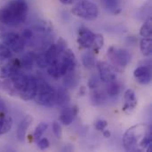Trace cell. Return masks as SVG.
<instances>
[{
    "instance_id": "obj_1",
    "label": "cell",
    "mask_w": 152,
    "mask_h": 152,
    "mask_svg": "<svg viewBox=\"0 0 152 152\" xmlns=\"http://www.w3.org/2000/svg\"><path fill=\"white\" fill-rule=\"evenodd\" d=\"M28 13L26 0H10L0 9V23L15 27L23 23Z\"/></svg>"
},
{
    "instance_id": "obj_2",
    "label": "cell",
    "mask_w": 152,
    "mask_h": 152,
    "mask_svg": "<svg viewBox=\"0 0 152 152\" xmlns=\"http://www.w3.org/2000/svg\"><path fill=\"white\" fill-rule=\"evenodd\" d=\"M148 128L144 124H138L133 126L126 130L123 136V145L127 151H142L140 142Z\"/></svg>"
},
{
    "instance_id": "obj_3",
    "label": "cell",
    "mask_w": 152,
    "mask_h": 152,
    "mask_svg": "<svg viewBox=\"0 0 152 152\" xmlns=\"http://www.w3.org/2000/svg\"><path fill=\"white\" fill-rule=\"evenodd\" d=\"M34 100L38 105L52 108L56 103V90L47 82L37 80V91Z\"/></svg>"
},
{
    "instance_id": "obj_4",
    "label": "cell",
    "mask_w": 152,
    "mask_h": 152,
    "mask_svg": "<svg viewBox=\"0 0 152 152\" xmlns=\"http://www.w3.org/2000/svg\"><path fill=\"white\" fill-rule=\"evenodd\" d=\"M71 12L86 20H94L99 15V8L90 0H78L71 9Z\"/></svg>"
},
{
    "instance_id": "obj_5",
    "label": "cell",
    "mask_w": 152,
    "mask_h": 152,
    "mask_svg": "<svg viewBox=\"0 0 152 152\" xmlns=\"http://www.w3.org/2000/svg\"><path fill=\"white\" fill-rule=\"evenodd\" d=\"M107 55L113 64V67H117L118 69L126 67L132 60V55L127 50L115 46H111L108 49Z\"/></svg>"
},
{
    "instance_id": "obj_6",
    "label": "cell",
    "mask_w": 152,
    "mask_h": 152,
    "mask_svg": "<svg viewBox=\"0 0 152 152\" xmlns=\"http://www.w3.org/2000/svg\"><path fill=\"white\" fill-rule=\"evenodd\" d=\"M97 69L99 73V78L105 84H109L117 78L116 69L107 61H98Z\"/></svg>"
},
{
    "instance_id": "obj_7",
    "label": "cell",
    "mask_w": 152,
    "mask_h": 152,
    "mask_svg": "<svg viewBox=\"0 0 152 152\" xmlns=\"http://www.w3.org/2000/svg\"><path fill=\"white\" fill-rule=\"evenodd\" d=\"M37 79L33 76L27 75L26 85L19 94L20 98L25 102L33 100L37 94Z\"/></svg>"
},
{
    "instance_id": "obj_8",
    "label": "cell",
    "mask_w": 152,
    "mask_h": 152,
    "mask_svg": "<svg viewBox=\"0 0 152 152\" xmlns=\"http://www.w3.org/2000/svg\"><path fill=\"white\" fill-rule=\"evenodd\" d=\"M94 33L90 30L87 28H80L78 29V34H77V42L78 45L81 48H90L93 45L94 43Z\"/></svg>"
},
{
    "instance_id": "obj_9",
    "label": "cell",
    "mask_w": 152,
    "mask_h": 152,
    "mask_svg": "<svg viewBox=\"0 0 152 152\" xmlns=\"http://www.w3.org/2000/svg\"><path fill=\"white\" fill-rule=\"evenodd\" d=\"M134 77L141 85H148L151 82V69L150 65H143L136 68L134 71Z\"/></svg>"
},
{
    "instance_id": "obj_10",
    "label": "cell",
    "mask_w": 152,
    "mask_h": 152,
    "mask_svg": "<svg viewBox=\"0 0 152 152\" xmlns=\"http://www.w3.org/2000/svg\"><path fill=\"white\" fill-rule=\"evenodd\" d=\"M124 101L125 102L122 107V110L126 114H131L138 104L135 92L132 89H127L124 94Z\"/></svg>"
},
{
    "instance_id": "obj_11",
    "label": "cell",
    "mask_w": 152,
    "mask_h": 152,
    "mask_svg": "<svg viewBox=\"0 0 152 152\" xmlns=\"http://www.w3.org/2000/svg\"><path fill=\"white\" fill-rule=\"evenodd\" d=\"M78 113V107L74 105L72 107H64L61 112L59 120L64 126H69L73 123L75 118Z\"/></svg>"
},
{
    "instance_id": "obj_12",
    "label": "cell",
    "mask_w": 152,
    "mask_h": 152,
    "mask_svg": "<svg viewBox=\"0 0 152 152\" xmlns=\"http://www.w3.org/2000/svg\"><path fill=\"white\" fill-rule=\"evenodd\" d=\"M47 72L53 78L59 79L66 75L68 69L65 65L60 61V59H58L57 61L50 63L47 66Z\"/></svg>"
},
{
    "instance_id": "obj_13",
    "label": "cell",
    "mask_w": 152,
    "mask_h": 152,
    "mask_svg": "<svg viewBox=\"0 0 152 152\" xmlns=\"http://www.w3.org/2000/svg\"><path fill=\"white\" fill-rule=\"evenodd\" d=\"M59 59L65 65V67L68 69V72L76 69V68H77L76 56L69 48H67L66 50H64L61 53V54L59 56Z\"/></svg>"
},
{
    "instance_id": "obj_14",
    "label": "cell",
    "mask_w": 152,
    "mask_h": 152,
    "mask_svg": "<svg viewBox=\"0 0 152 152\" xmlns=\"http://www.w3.org/2000/svg\"><path fill=\"white\" fill-rule=\"evenodd\" d=\"M33 122V118L30 115H26L22 120L20 121V123L18 126L17 128V132H16V136L19 142H22L25 140L26 137V133L28 129V127L30 126V125Z\"/></svg>"
},
{
    "instance_id": "obj_15",
    "label": "cell",
    "mask_w": 152,
    "mask_h": 152,
    "mask_svg": "<svg viewBox=\"0 0 152 152\" xmlns=\"http://www.w3.org/2000/svg\"><path fill=\"white\" fill-rule=\"evenodd\" d=\"M70 102V94L66 87H59L56 90V103L55 105L64 108Z\"/></svg>"
},
{
    "instance_id": "obj_16",
    "label": "cell",
    "mask_w": 152,
    "mask_h": 152,
    "mask_svg": "<svg viewBox=\"0 0 152 152\" xmlns=\"http://www.w3.org/2000/svg\"><path fill=\"white\" fill-rule=\"evenodd\" d=\"M78 79H79V76H78V73H77V69L69 71L64 76L63 86L66 88L76 87L77 86V84H78Z\"/></svg>"
},
{
    "instance_id": "obj_17",
    "label": "cell",
    "mask_w": 152,
    "mask_h": 152,
    "mask_svg": "<svg viewBox=\"0 0 152 152\" xmlns=\"http://www.w3.org/2000/svg\"><path fill=\"white\" fill-rule=\"evenodd\" d=\"M19 37L20 35L15 32H4L0 34V44L10 48Z\"/></svg>"
},
{
    "instance_id": "obj_18",
    "label": "cell",
    "mask_w": 152,
    "mask_h": 152,
    "mask_svg": "<svg viewBox=\"0 0 152 152\" xmlns=\"http://www.w3.org/2000/svg\"><path fill=\"white\" fill-rule=\"evenodd\" d=\"M13 69H17L15 68L12 61H0V79H5L10 77Z\"/></svg>"
},
{
    "instance_id": "obj_19",
    "label": "cell",
    "mask_w": 152,
    "mask_h": 152,
    "mask_svg": "<svg viewBox=\"0 0 152 152\" xmlns=\"http://www.w3.org/2000/svg\"><path fill=\"white\" fill-rule=\"evenodd\" d=\"M35 30L38 33H41L44 36H47L53 31V25L51 22L44 20H40L35 24Z\"/></svg>"
},
{
    "instance_id": "obj_20",
    "label": "cell",
    "mask_w": 152,
    "mask_h": 152,
    "mask_svg": "<svg viewBox=\"0 0 152 152\" xmlns=\"http://www.w3.org/2000/svg\"><path fill=\"white\" fill-rule=\"evenodd\" d=\"M12 127V118L10 116H0V135L5 134L11 131Z\"/></svg>"
},
{
    "instance_id": "obj_21",
    "label": "cell",
    "mask_w": 152,
    "mask_h": 152,
    "mask_svg": "<svg viewBox=\"0 0 152 152\" xmlns=\"http://www.w3.org/2000/svg\"><path fill=\"white\" fill-rule=\"evenodd\" d=\"M35 61H36V54L33 52H28L25 53L20 60L22 69H24L25 70H31Z\"/></svg>"
},
{
    "instance_id": "obj_22",
    "label": "cell",
    "mask_w": 152,
    "mask_h": 152,
    "mask_svg": "<svg viewBox=\"0 0 152 152\" xmlns=\"http://www.w3.org/2000/svg\"><path fill=\"white\" fill-rule=\"evenodd\" d=\"M45 57H46V60H47V62H48V65L55 61H57L59 59V56L61 55V53L59 52L57 46L55 44H52L48 49L45 52Z\"/></svg>"
},
{
    "instance_id": "obj_23",
    "label": "cell",
    "mask_w": 152,
    "mask_h": 152,
    "mask_svg": "<svg viewBox=\"0 0 152 152\" xmlns=\"http://www.w3.org/2000/svg\"><path fill=\"white\" fill-rule=\"evenodd\" d=\"M140 50L144 56H150L152 53V38L142 37L140 41Z\"/></svg>"
},
{
    "instance_id": "obj_24",
    "label": "cell",
    "mask_w": 152,
    "mask_h": 152,
    "mask_svg": "<svg viewBox=\"0 0 152 152\" xmlns=\"http://www.w3.org/2000/svg\"><path fill=\"white\" fill-rule=\"evenodd\" d=\"M105 8L112 14H118L121 12L119 0H102Z\"/></svg>"
},
{
    "instance_id": "obj_25",
    "label": "cell",
    "mask_w": 152,
    "mask_h": 152,
    "mask_svg": "<svg viewBox=\"0 0 152 152\" xmlns=\"http://www.w3.org/2000/svg\"><path fill=\"white\" fill-rule=\"evenodd\" d=\"M93 90L94 91L92 92V94H91L92 104L94 105V106H99L106 100V95H105V94L103 92L98 90L97 88L93 89Z\"/></svg>"
},
{
    "instance_id": "obj_26",
    "label": "cell",
    "mask_w": 152,
    "mask_h": 152,
    "mask_svg": "<svg viewBox=\"0 0 152 152\" xmlns=\"http://www.w3.org/2000/svg\"><path fill=\"white\" fill-rule=\"evenodd\" d=\"M140 35L142 37H152V17L150 16L140 28Z\"/></svg>"
},
{
    "instance_id": "obj_27",
    "label": "cell",
    "mask_w": 152,
    "mask_h": 152,
    "mask_svg": "<svg viewBox=\"0 0 152 152\" xmlns=\"http://www.w3.org/2000/svg\"><path fill=\"white\" fill-rule=\"evenodd\" d=\"M120 93V85L116 81H112L108 84V86L106 88V94L110 97H115L118 95Z\"/></svg>"
},
{
    "instance_id": "obj_28",
    "label": "cell",
    "mask_w": 152,
    "mask_h": 152,
    "mask_svg": "<svg viewBox=\"0 0 152 152\" xmlns=\"http://www.w3.org/2000/svg\"><path fill=\"white\" fill-rule=\"evenodd\" d=\"M1 86L2 88L10 95H18V92L15 90V88L13 87L10 78H5L2 83H1Z\"/></svg>"
},
{
    "instance_id": "obj_29",
    "label": "cell",
    "mask_w": 152,
    "mask_h": 152,
    "mask_svg": "<svg viewBox=\"0 0 152 152\" xmlns=\"http://www.w3.org/2000/svg\"><path fill=\"white\" fill-rule=\"evenodd\" d=\"M104 45V37L102 34H95L94 35V43L93 45L94 46V51L97 53H99V51L103 47Z\"/></svg>"
},
{
    "instance_id": "obj_30",
    "label": "cell",
    "mask_w": 152,
    "mask_h": 152,
    "mask_svg": "<svg viewBox=\"0 0 152 152\" xmlns=\"http://www.w3.org/2000/svg\"><path fill=\"white\" fill-rule=\"evenodd\" d=\"M25 45H26L25 41H24L23 38L20 36V37H19V38L14 42V44L10 47V49H11L12 52L16 53H22V52L24 51V49H25Z\"/></svg>"
},
{
    "instance_id": "obj_31",
    "label": "cell",
    "mask_w": 152,
    "mask_h": 152,
    "mask_svg": "<svg viewBox=\"0 0 152 152\" xmlns=\"http://www.w3.org/2000/svg\"><path fill=\"white\" fill-rule=\"evenodd\" d=\"M47 127H48L47 123H45V122H41V123H39V124L37 125V126L36 127L35 132H34V134H33V136H34V140L37 141L38 139H40V138L43 136L44 133L46 131Z\"/></svg>"
},
{
    "instance_id": "obj_32",
    "label": "cell",
    "mask_w": 152,
    "mask_h": 152,
    "mask_svg": "<svg viewBox=\"0 0 152 152\" xmlns=\"http://www.w3.org/2000/svg\"><path fill=\"white\" fill-rule=\"evenodd\" d=\"M82 63L85 67L86 68H92L94 66L95 63V59L93 53H86L82 56Z\"/></svg>"
},
{
    "instance_id": "obj_33",
    "label": "cell",
    "mask_w": 152,
    "mask_h": 152,
    "mask_svg": "<svg viewBox=\"0 0 152 152\" xmlns=\"http://www.w3.org/2000/svg\"><path fill=\"white\" fill-rule=\"evenodd\" d=\"M152 143V132L151 129H148V131L146 132V134H144V136L142 137V139L141 140L140 142V148L141 150H145L150 144Z\"/></svg>"
},
{
    "instance_id": "obj_34",
    "label": "cell",
    "mask_w": 152,
    "mask_h": 152,
    "mask_svg": "<svg viewBox=\"0 0 152 152\" xmlns=\"http://www.w3.org/2000/svg\"><path fill=\"white\" fill-rule=\"evenodd\" d=\"M12 50L8 46L0 44V61H7L10 58H12Z\"/></svg>"
},
{
    "instance_id": "obj_35",
    "label": "cell",
    "mask_w": 152,
    "mask_h": 152,
    "mask_svg": "<svg viewBox=\"0 0 152 152\" xmlns=\"http://www.w3.org/2000/svg\"><path fill=\"white\" fill-rule=\"evenodd\" d=\"M36 62H37V67H39L40 69L47 68L48 62H47V60H46L45 53H40L38 55H36Z\"/></svg>"
},
{
    "instance_id": "obj_36",
    "label": "cell",
    "mask_w": 152,
    "mask_h": 152,
    "mask_svg": "<svg viewBox=\"0 0 152 152\" xmlns=\"http://www.w3.org/2000/svg\"><path fill=\"white\" fill-rule=\"evenodd\" d=\"M23 40L25 41V43H29V42H32L34 40V32L32 29L30 28H25L23 29L22 33H21V36H20Z\"/></svg>"
},
{
    "instance_id": "obj_37",
    "label": "cell",
    "mask_w": 152,
    "mask_h": 152,
    "mask_svg": "<svg viewBox=\"0 0 152 152\" xmlns=\"http://www.w3.org/2000/svg\"><path fill=\"white\" fill-rule=\"evenodd\" d=\"M52 127H53V132L55 137L58 138V139H61L62 137V129H61V126L60 123L54 121L53 123Z\"/></svg>"
},
{
    "instance_id": "obj_38",
    "label": "cell",
    "mask_w": 152,
    "mask_h": 152,
    "mask_svg": "<svg viewBox=\"0 0 152 152\" xmlns=\"http://www.w3.org/2000/svg\"><path fill=\"white\" fill-rule=\"evenodd\" d=\"M99 80H100V78L96 75L93 76L90 78V80L88 81V87L90 89H92V90L93 89H96L99 86Z\"/></svg>"
},
{
    "instance_id": "obj_39",
    "label": "cell",
    "mask_w": 152,
    "mask_h": 152,
    "mask_svg": "<svg viewBox=\"0 0 152 152\" xmlns=\"http://www.w3.org/2000/svg\"><path fill=\"white\" fill-rule=\"evenodd\" d=\"M37 141H38L37 142V146H38V148L41 151H45V150H46V149L49 148L50 142H49V141L46 138H40Z\"/></svg>"
},
{
    "instance_id": "obj_40",
    "label": "cell",
    "mask_w": 152,
    "mask_h": 152,
    "mask_svg": "<svg viewBox=\"0 0 152 152\" xmlns=\"http://www.w3.org/2000/svg\"><path fill=\"white\" fill-rule=\"evenodd\" d=\"M108 126V122L105 119H99L95 122V128L98 131H103Z\"/></svg>"
},
{
    "instance_id": "obj_41",
    "label": "cell",
    "mask_w": 152,
    "mask_h": 152,
    "mask_svg": "<svg viewBox=\"0 0 152 152\" xmlns=\"http://www.w3.org/2000/svg\"><path fill=\"white\" fill-rule=\"evenodd\" d=\"M6 112V106L4 102V101L0 98V116L5 115Z\"/></svg>"
},
{
    "instance_id": "obj_42",
    "label": "cell",
    "mask_w": 152,
    "mask_h": 152,
    "mask_svg": "<svg viewBox=\"0 0 152 152\" xmlns=\"http://www.w3.org/2000/svg\"><path fill=\"white\" fill-rule=\"evenodd\" d=\"M61 4H74L75 2H77V1H78V0H59Z\"/></svg>"
},
{
    "instance_id": "obj_43",
    "label": "cell",
    "mask_w": 152,
    "mask_h": 152,
    "mask_svg": "<svg viewBox=\"0 0 152 152\" xmlns=\"http://www.w3.org/2000/svg\"><path fill=\"white\" fill-rule=\"evenodd\" d=\"M102 133H103V136L105 137V138H110V136H111V133H110V131H109V130H103L102 131Z\"/></svg>"
},
{
    "instance_id": "obj_44",
    "label": "cell",
    "mask_w": 152,
    "mask_h": 152,
    "mask_svg": "<svg viewBox=\"0 0 152 152\" xmlns=\"http://www.w3.org/2000/svg\"><path fill=\"white\" fill-rule=\"evenodd\" d=\"M80 89L81 90H79V95H84V94H85V87L82 86Z\"/></svg>"
},
{
    "instance_id": "obj_45",
    "label": "cell",
    "mask_w": 152,
    "mask_h": 152,
    "mask_svg": "<svg viewBox=\"0 0 152 152\" xmlns=\"http://www.w3.org/2000/svg\"><path fill=\"white\" fill-rule=\"evenodd\" d=\"M145 150H146V151L147 152H151L152 151V143L151 144H150V145H149V146H148V147H147Z\"/></svg>"
},
{
    "instance_id": "obj_46",
    "label": "cell",
    "mask_w": 152,
    "mask_h": 152,
    "mask_svg": "<svg viewBox=\"0 0 152 152\" xmlns=\"http://www.w3.org/2000/svg\"><path fill=\"white\" fill-rule=\"evenodd\" d=\"M0 87H1V82H0Z\"/></svg>"
}]
</instances>
